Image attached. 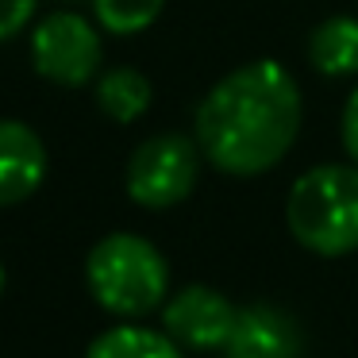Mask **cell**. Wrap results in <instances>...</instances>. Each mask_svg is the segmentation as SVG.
I'll return each mask as SVG.
<instances>
[{"instance_id": "obj_1", "label": "cell", "mask_w": 358, "mask_h": 358, "mask_svg": "<svg viewBox=\"0 0 358 358\" xmlns=\"http://www.w3.org/2000/svg\"><path fill=\"white\" fill-rule=\"evenodd\" d=\"M304 120L296 78L273 58L224 73L196 104L193 139L204 162L227 178L270 173L293 150Z\"/></svg>"}, {"instance_id": "obj_2", "label": "cell", "mask_w": 358, "mask_h": 358, "mask_svg": "<svg viewBox=\"0 0 358 358\" xmlns=\"http://www.w3.org/2000/svg\"><path fill=\"white\" fill-rule=\"evenodd\" d=\"M285 224L304 250L343 258L358 250V166L324 162L304 170L285 196Z\"/></svg>"}, {"instance_id": "obj_3", "label": "cell", "mask_w": 358, "mask_h": 358, "mask_svg": "<svg viewBox=\"0 0 358 358\" xmlns=\"http://www.w3.org/2000/svg\"><path fill=\"white\" fill-rule=\"evenodd\" d=\"M85 285L104 312H112L120 320H143L166 304L170 262L143 235L112 231L89 250Z\"/></svg>"}, {"instance_id": "obj_4", "label": "cell", "mask_w": 358, "mask_h": 358, "mask_svg": "<svg viewBox=\"0 0 358 358\" xmlns=\"http://www.w3.org/2000/svg\"><path fill=\"white\" fill-rule=\"evenodd\" d=\"M201 162L204 155L196 147V139H189V135L181 131L150 135L127 158V173H124L127 196L150 212L173 208L196 189Z\"/></svg>"}, {"instance_id": "obj_5", "label": "cell", "mask_w": 358, "mask_h": 358, "mask_svg": "<svg viewBox=\"0 0 358 358\" xmlns=\"http://www.w3.org/2000/svg\"><path fill=\"white\" fill-rule=\"evenodd\" d=\"M104 43L81 12H47L31 27V66L43 81L81 89L101 73Z\"/></svg>"}, {"instance_id": "obj_6", "label": "cell", "mask_w": 358, "mask_h": 358, "mask_svg": "<svg viewBox=\"0 0 358 358\" xmlns=\"http://www.w3.org/2000/svg\"><path fill=\"white\" fill-rule=\"evenodd\" d=\"M235 320L239 308L212 285H185L162 304V327L181 350H224Z\"/></svg>"}, {"instance_id": "obj_7", "label": "cell", "mask_w": 358, "mask_h": 358, "mask_svg": "<svg viewBox=\"0 0 358 358\" xmlns=\"http://www.w3.org/2000/svg\"><path fill=\"white\" fill-rule=\"evenodd\" d=\"M224 358H304V331L278 304H250L239 308Z\"/></svg>"}, {"instance_id": "obj_8", "label": "cell", "mask_w": 358, "mask_h": 358, "mask_svg": "<svg viewBox=\"0 0 358 358\" xmlns=\"http://www.w3.org/2000/svg\"><path fill=\"white\" fill-rule=\"evenodd\" d=\"M47 181V143L24 120H0V208L24 204Z\"/></svg>"}, {"instance_id": "obj_9", "label": "cell", "mask_w": 358, "mask_h": 358, "mask_svg": "<svg viewBox=\"0 0 358 358\" xmlns=\"http://www.w3.org/2000/svg\"><path fill=\"white\" fill-rule=\"evenodd\" d=\"M150 101H155V85L147 73L135 66H112L96 78V108L116 124H135L147 116Z\"/></svg>"}, {"instance_id": "obj_10", "label": "cell", "mask_w": 358, "mask_h": 358, "mask_svg": "<svg viewBox=\"0 0 358 358\" xmlns=\"http://www.w3.org/2000/svg\"><path fill=\"white\" fill-rule=\"evenodd\" d=\"M308 62L324 78H355L358 73V20L331 16L308 35Z\"/></svg>"}, {"instance_id": "obj_11", "label": "cell", "mask_w": 358, "mask_h": 358, "mask_svg": "<svg viewBox=\"0 0 358 358\" xmlns=\"http://www.w3.org/2000/svg\"><path fill=\"white\" fill-rule=\"evenodd\" d=\"M85 358H185V350L166 331H150L139 324H120L101 331L89 343Z\"/></svg>"}, {"instance_id": "obj_12", "label": "cell", "mask_w": 358, "mask_h": 358, "mask_svg": "<svg viewBox=\"0 0 358 358\" xmlns=\"http://www.w3.org/2000/svg\"><path fill=\"white\" fill-rule=\"evenodd\" d=\"M166 0H93V16L108 35H139L162 16Z\"/></svg>"}, {"instance_id": "obj_13", "label": "cell", "mask_w": 358, "mask_h": 358, "mask_svg": "<svg viewBox=\"0 0 358 358\" xmlns=\"http://www.w3.org/2000/svg\"><path fill=\"white\" fill-rule=\"evenodd\" d=\"M35 8H39V0H0V43L16 39L35 20Z\"/></svg>"}, {"instance_id": "obj_14", "label": "cell", "mask_w": 358, "mask_h": 358, "mask_svg": "<svg viewBox=\"0 0 358 358\" xmlns=\"http://www.w3.org/2000/svg\"><path fill=\"white\" fill-rule=\"evenodd\" d=\"M339 135H343V147H347V158L358 166V89L347 96V108H343Z\"/></svg>"}, {"instance_id": "obj_15", "label": "cell", "mask_w": 358, "mask_h": 358, "mask_svg": "<svg viewBox=\"0 0 358 358\" xmlns=\"http://www.w3.org/2000/svg\"><path fill=\"white\" fill-rule=\"evenodd\" d=\"M0 293H4V266H0Z\"/></svg>"}]
</instances>
